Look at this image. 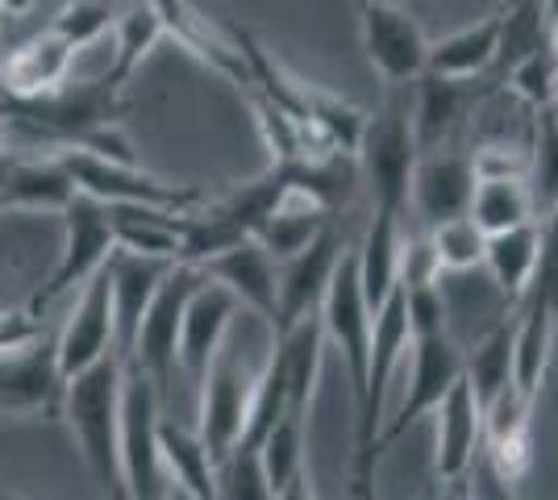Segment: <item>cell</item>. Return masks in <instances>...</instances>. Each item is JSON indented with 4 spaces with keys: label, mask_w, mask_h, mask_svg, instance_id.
Masks as SVG:
<instances>
[{
    "label": "cell",
    "mask_w": 558,
    "mask_h": 500,
    "mask_svg": "<svg viewBox=\"0 0 558 500\" xmlns=\"http://www.w3.org/2000/svg\"><path fill=\"white\" fill-rule=\"evenodd\" d=\"M121 371L125 363L117 355H105L100 363L84 367L68 380L63 392V417L80 442V454L93 472L96 488L109 492L121 467H117V434H121Z\"/></svg>",
    "instance_id": "cell-1"
},
{
    "label": "cell",
    "mask_w": 558,
    "mask_h": 500,
    "mask_svg": "<svg viewBox=\"0 0 558 500\" xmlns=\"http://www.w3.org/2000/svg\"><path fill=\"white\" fill-rule=\"evenodd\" d=\"M117 96H121V88L100 75V80H88V84H59L54 93L38 96V100H0V105H4L9 125H22L25 134L71 150V146L84 143L93 130L113 125Z\"/></svg>",
    "instance_id": "cell-2"
},
{
    "label": "cell",
    "mask_w": 558,
    "mask_h": 500,
    "mask_svg": "<svg viewBox=\"0 0 558 500\" xmlns=\"http://www.w3.org/2000/svg\"><path fill=\"white\" fill-rule=\"evenodd\" d=\"M159 417L163 401L155 383L134 363L121 371V434H117V467L134 500H163L167 472L159 454Z\"/></svg>",
    "instance_id": "cell-3"
},
{
    "label": "cell",
    "mask_w": 558,
    "mask_h": 500,
    "mask_svg": "<svg viewBox=\"0 0 558 500\" xmlns=\"http://www.w3.org/2000/svg\"><path fill=\"white\" fill-rule=\"evenodd\" d=\"M205 280V271L196 263L175 259L167 267L163 284L155 292L150 309L142 313L138 333H134V351L125 363H134L146 380L155 383L159 401H171V380L180 371V326H184V309H187V296L196 292V284Z\"/></svg>",
    "instance_id": "cell-4"
},
{
    "label": "cell",
    "mask_w": 558,
    "mask_h": 500,
    "mask_svg": "<svg viewBox=\"0 0 558 500\" xmlns=\"http://www.w3.org/2000/svg\"><path fill=\"white\" fill-rule=\"evenodd\" d=\"M354 159L363 163V175L372 184L375 209H388V214L400 217L409 214V188H413V171H417L421 159L413 113L392 105V109L367 118Z\"/></svg>",
    "instance_id": "cell-5"
},
{
    "label": "cell",
    "mask_w": 558,
    "mask_h": 500,
    "mask_svg": "<svg viewBox=\"0 0 558 500\" xmlns=\"http://www.w3.org/2000/svg\"><path fill=\"white\" fill-rule=\"evenodd\" d=\"M59 159L68 167L75 192L93 196L100 205H150V209H175V214L205 205V192L163 184L138 163H113L93 150H59Z\"/></svg>",
    "instance_id": "cell-6"
},
{
    "label": "cell",
    "mask_w": 558,
    "mask_h": 500,
    "mask_svg": "<svg viewBox=\"0 0 558 500\" xmlns=\"http://www.w3.org/2000/svg\"><path fill=\"white\" fill-rule=\"evenodd\" d=\"M63 251H59V263L50 271V280L38 288V296L29 301L34 313H47L59 296H68L71 288L88 284L100 263L113 255V217H109V205H100L93 196L75 192L63 209Z\"/></svg>",
    "instance_id": "cell-7"
},
{
    "label": "cell",
    "mask_w": 558,
    "mask_h": 500,
    "mask_svg": "<svg viewBox=\"0 0 558 500\" xmlns=\"http://www.w3.org/2000/svg\"><path fill=\"white\" fill-rule=\"evenodd\" d=\"M409 355H413V376H409V388H404V401L396 408V417L384 422L379 434H375V442H372L375 463H379V454L388 451V447H396L409 429L417 426L421 417H429L434 408L442 405L446 392L463 376V351L450 342V333L417 338V342L409 346Z\"/></svg>",
    "instance_id": "cell-8"
},
{
    "label": "cell",
    "mask_w": 558,
    "mask_h": 500,
    "mask_svg": "<svg viewBox=\"0 0 558 500\" xmlns=\"http://www.w3.org/2000/svg\"><path fill=\"white\" fill-rule=\"evenodd\" d=\"M317 313H322V326H326V342H333L347 358L350 392H354V408H359L363 388H367V363H372V305H367L363 284H359L354 251H342Z\"/></svg>",
    "instance_id": "cell-9"
},
{
    "label": "cell",
    "mask_w": 558,
    "mask_h": 500,
    "mask_svg": "<svg viewBox=\"0 0 558 500\" xmlns=\"http://www.w3.org/2000/svg\"><path fill=\"white\" fill-rule=\"evenodd\" d=\"M63 392H68V380L59 371V346H54L50 326L25 351L0 355V413L59 422L63 417Z\"/></svg>",
    "instance_id": "cell-10"
},
{
    "label": "cell",
    "mask_w": 558,
    "mask_h": 500,
    "mask_svg": "<svg viewBox=\"0 0 558 500\" xmlns=\"http://www.w3.org/2000/svg\"><path fill=\"white\" fill-rule=\"evenodd\" d=\"M363 50L388 84H413L429 63V38L396 0H359Z\"/></svg>",
    "instance_id": "cell-11"
},
{
    "label": "cell",
    "mask_w": 558,
    "mask_h": 500,
    "mask_svg": "<svg viewBox=\"0 0 558 500\" xmlns=\"http://www.w3.org/2000/svg\"><path fill=\"white\" fill-rule=\"evenodd\" d=\"M201 388V422L196 434L209 447L213 467L242 442L246 434V413H251V392H255V376H246L226 351L213 358V367L205 371Z\"/></svg>",
    "instance_id": "cell-12"
},
{
    "label": "cell",
    "mask_w": 558,
    "mask_h": 500,
    "mask_svg": "<svg viewBox=\"0 0 558 500\" xmlns=\"http://www.w3.org/2000/svg\"><path fill=\"white\" fill-rule=\"evenodd\" d=\"M54 346H59V371H63V380L80 376L84 367L100 363L105 355H117L113 301H109V259L100 263V271H96L88 284H80L75 309L54 330Z\"/></svg>",
    "instance_id": "cell-13"
},
{
    "label": "cell",
    "mask_w": 558,
    "mask_h": 500,
    "mask_svg": "<svg viewBox=\"0 0 558 500\" xmlns=\"http://www.w3.org/2000/svg\"><path fill=\"white\" fill-rule=\"evenodd\" d=\"M342 251H347L342 230H338V221H329L304 251L283 259V267L276 271V333H283L292 321L322 309V296H326L329 280H333V267L342 259Z\"/></svg>",
    "instance_id": "cell-14"
},
{
    "label": "cell",
    "mask_w": 558,
    "mask_h": 500,
    "mask_svg": "<svg viewBox=\"0 0 558 500\" xmlns=\"http://www.w3.org/2000/svg\"><path fill=\"white\" fill-rule=\"evenodd\" d=\"M438 417V451H434V476L446 497L466 492V476L484 451V413L475 405L471 383L459 376V383L446 392V401L434 408Z\"/></svg>",
    "instance_id": "cell-15"
},
{
    "label": "cell",
    "mask_w": 558,
    "mask_h": 500,
    "mask_svg": "<svg viewBox=\"0 0 558 500\" xmlns=\"http://www.w3.org/2000/svg\"><path fill=\"white\" fill-rule=\"evenodd\" d=\"M242 309L238 296L217 280H201L196 292L187 296L184 326H180V371L192 383L205 380V371L213 367V358L226 351V333L233 326V313Z\"/></svg>",
    "instance_id": "cell-16"
},
{
    "label": "cell",
    "mask_w": 558,
    "mask_h": 500,
    "mask_svg": "<svg viewBox=\"0 0 558 500\" xmlns=\"http://www.w3.org/2000/svg\"><path fill=\"white\" fill-rule=\"evenodd\" d=\"M171 259H150L134 251H117L109 255V301H113V346L117 358L125 363L134 351V333H138L142 313L150 309L155 292L163 284Z\"/></svg>",
    "instance_id": "cell-17"
},
{
    "label": "cell",
    "mask_w": 558,
    "mask_h": 500,
    "mask_svg": "<svg viewBox=\"0 0 558 500\" xmlns=\"http://www.w3.org/2000/svg\"><path fill=\"white\" fill-rule=\"evenodd\" d=\"M471 192H475V167L471 155H442V150H425L413 171V188L409 205L417 209L425 230L442 225L450 217H463L471 209Z\"/></svg>",
    "instance_id": "cell-18"
},
{
    "label": "cell",
    "mask_w": 558,
    "mask_h": 500,
    "mask_svg": "<svg viewBox=\"0 0 558 500\" xmlns=\"http://www.w3.org/2000/svg\"><path fill=\"white\" fill-rule=\"evenodd\" d=\"M75 50L54 34L43 29L34 38H25L22 47L0 54V100H38L54 93L59 84H68V68Z\"/></svg>",
    "instance_id": "cell-19"
},
{
    "label": "cell",
    "mask_w": 558,
    "mask_h": 500,
    "mask_svg": "<svg viewBox=\"0 0 558 500\" xmlns=\"http://www.w3.org/2000/svg\"><path fill=\"white\" fill-rule=\"evenodd\" d=\"M201 271L217 280V284H226L238 296V305H246L251 313H258L271 333H276V321H279V309H276V271L279 263L258 246L255 239H242L233 242L230 251H221V255H213V259L201 263Z\"/></svg>",
    "instance_id": "cell-20"
},
{
    "label": "cell",
    "mask_w": 558,
    "mask_h": 500,
    "mask_svg": "<svg viewBox=\"0 0 558 500\" xmlns=\"http://www.w3.org/2000/svg\"><path fill=\"white\" fill-rule=\"evenodd\" d=\"M521 317L512 326V388L521 397L537 401L542 392V380L550 371V351H555V333H558V317L546 309V301L525 292L521 301Z\"/></svg>",
    "instance_id": "cell-21"
},
{
    "label": "cell",
    "mask_w": 558,
    "mask_h": 500,
    "mask_svg": "<svg viewBox=\"0 0 558 500\" xmlns=\"http://www.w3.org/2000/svg\"><path fill=\"white\" fill-rule=\"evenodd\" d=\"M329 221H333V209L292 184V188L279 196L276 209L263 217V225L255 230V242L276 263H283V259H292L296 251H304L308 242L326 230Z\"/></svg>",
    "instance_id": "cell-22"
},
{
    "label": "cell",
    "mask_w": 558,
    "mask_h": 500,
    "mask_svg": "<svg viewBox=\"0 0 558 500\" xmlns=\"http://www.w3.org/2000/svg\"><path fill=\"white\" fill-rule=\"evenodd\" d=\"M276 351L283 363V380H288V413L308 417L313 392L322 380V355H326L322 313H308L301 321H292L283 333H276Z\"/></svg>",
    "instance_id": "cell-23"
},
{
    "label": "cell",
    "mask_w": 558,
    "mask_h": 500,
    "mask_svg": "<svg viewBox=\"0 0 558 500\" xmlns=\"http://www.w3.org/2000/svg\"><path fill=\"white\" fill-rule=\"evenodd\" d=\"M475 105V88L454 75L425 72L417 80V105H413V134H417L421 155L450 138L463 125L466 109Z\"/></svg>",
    "instance_id": "cell-24"
},
{
    "label": "cell",
    "mask_w": 558,
    "mask_h": 500,
    "mask_svg": "<svg viewBox=\"0 0 558 500\" xmlns=\"http://www.w3.org/2000/svg\"><path fill=\"white\" fill-rule=\"evenodd\" d=\"M400 246H404V217L388 214V209H375L372 225H367V239L354 251L359 259V284L372 313L388 301V292L400 280Z\"/></svg>",
    "instance_id": "cell-25"
},
{
    "label": "cell",
    "mask_w": 558,
    "mask_h": 500,
    "mask_svg": "<svg viewBox=\"0 0 558 500\" xmlns=\"http://www.w3.org/2000/svg\"><path fill=\"white\" fill-rule=\"evenodd\" d=\"M75 196L68 167L59 155L50 159H22L13 155L9 180L0 192V209H47V214H63L68 200Z\"/></svg>",
    "instance_id": "cell-26"
},
{
    "label": "cell",
    "mask_w": 558,
    "mask_h": 500,
    "mask_svg": "<svg viewBox=\"0 0 558 500\" xmlns=\"http://www.w3.org/2000/svg\"><path fill=\"white\" fill-rule=\"evenodd\" d=\"M113 217L117 251H134L150 259H180V234H184V214L175 209H150V205H109Z\"/></svg>",
    "instance_id": "cell-27"
},
{
    "label": "cell",
    "mask_w": 558,
    "mask_h": 500,
    "mask_svg": "<svg viewBox=\"0 0 558 500\" xmlns=\"http://www.w3.org/2000/svg\"><path fill=\"white\" fill-rule=\"evenodd\" d=\"M159 454H163L167 484L184 488L196 500H213V492H217V467H213L209 459V447L201 442L196 429L180 426L167 408L163 417H159Z\"/></svg>",
    "instance_id": "cell-28"
},
{
    "label": "cell",
    "mask_w": 558,
    "mask_h": 500,
    "mask_svg": "<svg viewBox=\"0 0 558 500\" xmlns=\"http://www.w3.org/2000/svg\"><path fill=\"white\" fill-rule=\"evenodd\" d=\"M537 246H542L537 221H525V225L488 234V242H484V267L492 271V280H496L500 296H505L509 305H517V301L530 292V284H534Z\"/></svg>",
    "instance_id": "cell-29"
},
{
    "label": "cell",
    "mask_w": 558,
    "mask_h": 500,
    "mask_svg": "<svg viewBox=\"0 0 558 500\" xmlns=\"http://www.w3.org/2000/svg\"><path fill=\"white\" fill-rule=\"evenodd\" d=\"M496 50H500V9L488 13L484 22L466 25L459 34L434 42L425 72L454 75V80H475V75H484L492 63H496Z\"/></svg>",
    "instance_id": "cell-30"
},
{
    "label": "cell",
    "mask_w": 558,
    "mask_h": 500,
    "mask_svg": "<svg viewBox=\"0 0 558 500\" xmlns=\"http://www.w3.org/2000/svg\"><path fill=\"white\" fill-rule=\"evenodd\" d=\"M534 192L525 175H480L475 192H471V209L466 217L484 230V234H500L512 225L534 221Z\"/></svg>",
    "instance_id": "cell-31"
},
{
    "label": "cell",
    "mask_w": 558,
    "mask_h": 500,
    "mask_svg": "<svg viewBox=\"0 0 558 500\" xmlns=\"http://www.w3.org/2000/svg\"><path fill=\"white\" fill-rule=\"evenodd\" d=\"M512 326L517 317L500 321L484 342H475V351H463V380L471 383L480 413H488L492 401L512 383Z\"/></svg>",
    "instance_id": "cell-32"
},
{
    "label": "cell",
    "mask_w": 558,
    "mask_h": 500,
    "mask_svg": "<svg viewBox=\"0 0 558 500\" xmlns=\"http://www.w3.org/2000/svg\"><path fill=\"white\" fill-rule=\"evenodd\" d=\"M159 38H167L163 22H159V13L150 9V4H134V9H125V13H117V42H113V63H109V72L105 80H113L117 88H125V80L138 72L142 59L150 54V50L159 47Z\"/></svg>",
    "instance_id": "cell-33"
},
{
    "label": "cell",
    "mask_w": 558,
    "mask_h": 500,
    "mask_svg": "<svg viewBox=\"0 0 558 500\" xmlns=\"http://www.w3.org/2000/svg\"><path fill=\"white\" fill-rule=\"evenodd\" d=\"M546 42H550L546 0H509L500 9V50H496L500 68H512L517 59H525L530 50L546 47Z\"/></svg>",
    "instance_id": "cell-34"
},
{
    "label": "cell",
    "mask_w": 558,
    "mask_h": 500,
    "mask_svg": "<svg viewBox=\"0 0 558 500\" xmlns=\"http://www.w3.org/2000/svg\"><path fill=\"white\" fill-rule=\"evenodd\" d=\"M263 472L271 479L276 497L304 472V417L301 413H283L276 426L267 429V438L258 442Z\"/></svg>",
    "instance_id": "cell-35"
},
{
    "label": "cell",
    "mask_w": 558,
    "mask_h": 500,
    "mask_svg": "<svg viewBox=\"0 0 558 500\" xmlns=\"http://www.w3.org/2000/svg\"><path fill=\"white\" fill-rule=\"evenodd\" d=\"M534 155H530V192H534V209H555L558 205V96L550 105L534 109Z\"/></svg>",
    "instance_id": "cell-36"
},
{
    "label": "cell",
    "mask_w": 558,
    "mask_h": 500,
    "mask_svg": "<svg viewBox=\"0 0 558 500\" xmlns=\"http://www.w3.org/2000/svg\"><path fill=\"white\" fill-rule=\"evenodd\" d=\"M213 500H276V488L263 472L258 447L238 442L221 463H217V492Z\"/></svg>",
    "instance_id": "cell-37"
},
{
    "label": "cell",
    "mask_w": 558,
    "mask_h": 500,
    "mask_svg": "<svg viewBox=\"0 0 558 500\" xmlns=\"http://www.w3.org/2000/svg\"><path fill=\"white\" fill-rule=\"evenodd\" d=\"M429 246H434V259L442 271H471V267H484V242L488 234L471 221V217H450L442 225L425 230Z\"/></svg>",
    "instance_id": "cell-38"
},
{
    "label": "cell",
    "mask_w": 558,
    "mask_h": 500,
    "mask_svg": "<svg viewBox=\"0 0 558 500\" xmlns=\"http://www.w3.org/2000/svg\"><path fill=\"white\" fill-rule=\"evenodd\" d=\"M109 25H117L113 0H68V4L50 17L47 29H54L71 50H84V47H93Z\"/></svg>",
    "instance_id": "cell-39"
},
{
    "label": "cell",
    "mask_w": 558,
    "mask_h": 500,
    "mask_svg": "<svg viewBox=\"0 0 558 500\" xmlns=\"http://www.w3.org/2000/svg\"><path fill=\"white\" fill-rule=\"evenodd\" d=\"M509 88L530 109H542V105H550L558 96V50L555 42H546V47L530 50L525 59H517L509 68Z\"/></svg>",
    "instance_id": "cell-40"
},
{
    "label": "cell",
    "mask_w": 558,
    "mask_h": 500,
    "mask_svg": "<svg viewBox=\"0 0 558 500\" xmlns=\"http://www.w3.org/2000/svg\"><path fill=\"white\" fill-rule=\"evenodd\" d=\"M438 284L442 280H434V284H404V309H409V333H413V342L446 333V301Z\"/></svg>",
    "instance_id": "cell-41"
},
{
    "label": "cell",
    "mask_w": 558,
    "mask_h": 500,
    "mask_svg": "<svg viewBox=\"0 0 558 500\" xmlns=\"http://www.w3.org/2000/svg\"><path fill=\"white\" fill-rule=\"evenodd\" d=\"M542 246H537V267H534V284L530 292L546 301V309L558 317V205L546 209V221L537 225Z\"/></svg>",
    "instance_id": "cell-42"
},
{
    "label": "cell",
    "mask_w": 558,
    "mask_h": 500,
    "mask_svg": "<svg viewBox=\"0 0 558 500\" xmlns=\"http://www.w3.org/2000/svg\"><path fill=\"white\" fill-rule=\"evenodd\" d=\"M43 333H47V321L29 305L25 309H0V355H17Z\"/></svg>",
    "instance_id": "cell-43"
},
{
    "label": "cell",
    "mask_w": 558,
    "mask_h": 500,
    "mask_svg": "<svg viewBox=\"0 0 558 500\" xmlns=\"http://www.w3.org/2000/svg\"><path fill=\"white\" fill-rule=\"evenodd\" d=\"M466 500H521V492H517V484L500 476L488 459H484V451H480L471 476H466Z\"/></svg>",
    "instance_id": "cell-44"
},
{
    "label": "cell",
    "mask_w": 558,
    "mask_h": 500,
    "mask_svg": "<svg viewBox=\"0 0 558 500\" xmlns=\"http://www.w3.org/2000/svg\"><path fill=\"white\" fill-rule=\"evenodd\" d=\"M276 500H317V492H313V479H308V472H301V476L292 479L283 492H279Z\"/></svg>",
    "instance_id": "cell-45"
},
{
    "label": "cell",
    "mask_w": 558,
    "mask_h": 500,
    "mask_svg": "<svg viewBox=\"0 0 558 500\" xmlns=\"http://www.w3.org/2000/svg\"><path fill=\"white\" fill-rule=\"evenodd\" d=\"M38 0H0V17H25Z\"/></svg>",
    "instance_id": "cell-46"
},
{
    "label": "cell",
    "mask_w": 558,
    "mask_h": 500,
    "mask_svg": "<svg viewBox=\"0 0 558 500\" xmlns=\"http://www.w3.org/2000/svg\"><path fill=\"white\" fill-rule=\"evenodd\" d=\"M354 500H379L375 497V479H354Z\"/></svg>",
    "instance_id": "cell-47"
},
{
    "label": "cell",
    "mask_w": 558,
    "mask_h": 500,
    "mask_svg": "<svg viewBox=\"0 0 558 500\" xmlns=\"http://www.w3.org/2000/svg\"><path fill=\"white\" fill-rule=\"evenodd\" d=\"M100 500H134L130 497V488H125V479H117L109 492H100Z\"/></svg>",
    "instance_id": "cell-48"
},
{
    "label": "cell",
    "mask_w": 558,
    "mask_h": 500,
    "mask_svg": "<svg viewBox=\"0 0 558 500\" xmlns=\"http://www.w3.org/2000/svg\"><path fill=\"white\" fill-rule=\"evenodd\" d=\"M9 167H13V155L0 150V192H4V180H9Z\"/></svg>",
    "instance_id": "cell-49"
},
{
    "label": "cell",
    "mask_w": 558,
    "mask_h": 500,
    "mask_svg": "<svg viewBox=\"0 0 558 500\" xmlns=\"http://www.w3.org/2000/svg\"><path fill=\"white\" fill-rule=\"evenodd\" d=\"M163 500H196V497H192V492H184V488H175V484H167Z\"/></svg>",
    "instance_id": "cell-50"
},
{
    "label": "cell",
    "mask_w": 558,
    "mask_h": 500,
    "mask_svg": "<svg viewBox=\"0 0 558 500\" xmlns=\"http://www.w3.org/2000/svg\"><path fill=\"white\" fill-rule=\"evenodd\" d=\"M4 138H9V125H4V105H0V150H4Z\"/></svg>",
    "instance_id": "cell-51"
},
{
    "label": "cell",
    "mask_w": 558,
    "mask_h": 500,
    "mask_svg": "<svg viewBox=\"0 0 558 500\" xmlns=\"http://www.w3.org/2000/svg\"><path fill=\"white\" fill-rule=\"evenodd\" d=\"M442 500H466V492H454V497H442Z\"/></svg>",
    "instance_id": "cell-52"
},
{
    "label": "cell",
    "mask_w": 558,
    "mask_h": 500,
    "mask_svg": "<svg viewBox=\"0 0 558 500\" xmlns=\"http://www.w3.org/2000/svg\"><path fill=\"white\" fill-rule=\"evenodd\" d=\"M0 500H22V497H9V492H0Z\"/></svg>",
    "instance_id": "cell-53"
},
{
    "label": "cell",
    "mask_w": 558,
    "mask_h": 500,
    "mask_svg": "<svg viewBox=\"0 0 558 500\" xmlns=\"http://www.w3.org/2000/svg\"><path fill=\"white\" fill-rule=\"evenodd\" d=\"M0 22H4V17H0ZM0 54H4V47H0Z\"/></svg>",
    "instance_id": "cell-54"
}]
</instances>
